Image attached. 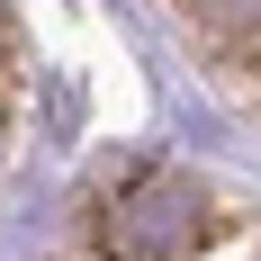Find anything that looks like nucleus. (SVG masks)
Listing matches in <instances>:
<instances>
[{"mask_svg": "<svg viewBox=\"0 0 261 261\" xmlns=\"http://www.w3.org/2000/svg\"><path fill=\"white\" fill-rule=\"evenodd\" d=\"M189 234H198V189L189 180H144L126 207L108 216L99 243L117 261H171V252H189Z\"/></svg>", "mask_w": 261, "mask_h": 261, "instance_id": "nucleus-1", "label": "nucleus"}, {"mask_svg": "<svg viewBox=\"0 0 261 261\" xmlns=\"http://www.w3.org/2000/svg\"><path fill=\"white\" fill-rule=\"evenodd\" d=\"M189 18H198V36H207L225 63L261 72V9H189Z\"/></svg>", "mask_w": 261, "mask_h": 261, "instance_id": "nucleus-2", "label": "nucleus"}, {"mask_svg": "<svg viewBox=\"0 0 261 261\" xmlns=\"http://www.w3.org/2000/svg\"><path fill=\"white\" fill-rule=\"evenodd\" d=\"M0 162H9V108H0Z\"/></svg>", "mask_w": 261, "mask_h": 261, "instance_id": "nucleus-3", "label": "nucleus"}]
</instances>
